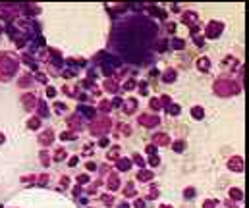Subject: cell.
<instances>
[{
    "label": "cell",
    "instance_id": "6da1fadb",
    "mask_svg": "<svg viewBox=\"0 0 249 208\" xmlns=\"http://www.w3.org/2000/svg\"><path fill=\"white\" fill-rule=\"evenodd\" d=\"M18 70V64H16V60H12V58H4L2 60V64H0V75L6 79V77H10L14 72Z\"/></svg>",
    "mask_w": 249,
    "mask_h": 208
},
{
    "label": "cell",
    "instance_id": "7a4b0ae2",
    "mask_svg": "<svg viewBox=\"0 0 249 208\" xmlns=\"http://www.w3.org/2000/svg\"><path fill=\"white\" fill-rule=\"evenodd\" d=\"M220 31H222V23L212 21V23H209V27H207V37H209V39L218 37V33H220Z\"/></svg>",
    "mask_w": 249,
    "mask_h": 208
},
{
    "label": "cell",
    "instance_id": "3957f363",
    "mask_svg": "<svg viewBox=\"0 0 249 208\" xmlns=\"http://www.w3.org/2000/svg\"><path fill=\"white\" fill-rule=\"evenodd\" d=\"M228 168L234 170V172H243V158H239V156L230 158L228 160Z\"/></svg>",
    "mask_w": 249,
    "mask_h": 208
},
{
    "label": "cell",
    "instance_id": "277c9868",
    "mask_svg": "<svg viewBox=\"0 0 249 208\" xmlns=\"http://www.w3.org/2000/svg\"><path fill=\"white\" fill-rule=\"evenodd\" d=\"M139 122L143 125H156V124H159V118H154V116H141Z\"/></svg>",
    "mask_w": 249,
    "mask_h": 208
},
{
    "label": "cell",
    "instance_id": "5b68a950",
    "mask_svg": "<svg viewBox=\"0 0 249 208\" xmlns=\"http://www.w3.org/2000/svg\"><path fill=\"white\" fill-rule=\"evenodd\" d=\"M162 77H164L166 83H174V81H176V72H174V70H168V72H164Z\"/></svg>",
    "mask_w": 249,
    "mask_h": 208
},
{
    "label": "cell",
    "instance_id": "8992f818",
    "mask_svg": "<svg viewBox=\"0 0 249 208\" xmlns=\"http://www.w3.org/2000/svg\"><path fill=\"white\" fill-rule=\"evenodd\" d=\"M79 112H81L85 118H93V116H95V110L89 108V106H79Z\"/></svg>",
    "mask_w": 249,
    "mask_h": 208
},
{
    "label": "cell",
    "instance_id": "52a82bcc",
    "mask_svg": "<svg viewBox=\"0 0 249 208\" xmlns=\"http://www.w3.org/2000/svg\"><path fill=\"white\" fill-rule=\"evenodd\" d=\"M153 141L156 145H166L168 143V135H162V133H159V135H154L153 137Z\"/></svg>",
    "mask_w": 249,
    "mask_h": 208
},
{
    "label": "cell",
    "instance_id": "ba28073f",
    "mask_svg": "<svg viewBox=\"0 0 249 208\" xmlns=\"http://www.w3.org/2000/svg\"><path fill=\"white\" fill-rule=\"evenodd\" d=\"M41 143L43 145H50L52 143V133L50 131H45V135H41Z\"/></svg>",
    "mask_w": 249,
    "mask_h": 208
},
{
    "label": "cell",
    "instance_id": "9c48e42d",
    "mask_svg": "<svg viewBox=\"0 0 249 208\" xmlns=\"http://www.w3.org/2000/svg\"><path fill=\"white\" fill-rule=\"evenodd\" d=\"M191 116L195 118V120H201V118H203V108H199V106H195V108L191 110Z\"/></svg>",
    "mask_w": 249,
    "mask_h": 208
},
{
    "label": "cell",
    "instance_id": "30bf717a",
    "mask_svg": "<svg viewBox=\"0 0 249 208\" xmlns=\"http://www.w3.org/2000/svg\"><path fill=\"white\" fill-rule=\"evenodd\" d=\"M197 66H199V70L207 72V70H209V60H207V58H201V60L197 62Z\"/></svg>",
    "mask_w": 249,
    "mask_h": 208
},
{
    "label": "cell",
    "instance_id": "8fae6325",
    "mask_svg": "<svg viewBox=\"0 0 249 208\" xmlns=\"http://www.w3.org/2000/svg\"><path fill=\"white\" fill-rule=\"evenodd\" d=\"M129 166H131V162H129V160H120V162H118V168L124 170V172H126V170H129Z\"/></svg>",
    "mask_w": 249,
    "mask_h": 208
},
{
    "label": "cell",
    "instance_id": "7c38bea8",
    "mask_svg": "<svg viewBox=\"0 0 249 208\" xmlns=\"http://www.w3.org/2000/svg\"><path fill=\"white\" fill-rule=\"evenodd\" d=\"M133 108H137V102H135V100H129V102H128V108H126V112H128V114H131V112H133Z\"/></svg>",
    "mask_w": 249,
    "mask_h": 208
},
{
    "label": "cell",
    "instance_id": "4fadbf2b",
    "mask_svg": "<svg viewBox=\"0 0 249 208\" xmlns=\"http://www.w3.org/2000/svg\"><path fill=\"white\" fill-rule=\"evenodd\" d=\"M151 177H153V174H149V172H141V174H139L141 181H147V179H151Z\"/></svg>",
    "mask_w": 249,
    "mask_h": 208
},
{
    "label": "cell",
    "instance_id": "5bb4252c",
    "mask_svg": "<svg viewBox=\"0 0 249 208\" xmlns=\"http://www.w3.org/2000/svg\"><path fill=\"white\" fill-rule=\"evenodd\" d=\"M230 195L234 197V199H242L243 193H242V191H237V189H232V191H230Z\"/></svg>",
    "mask_w": 249,
    "mask_h": 208
},
{
    "label": "cell",
    "instance_id": "9a60e30c",
    "mask_svg": "<svg viewBox=\"0 0 249 208\" xmlns=\"http://www.w3.org/2000/svg\"><path fill=\"white\" fill-rule=\"evenodd\" d=\"M174 150H176V152H182V150H184V143H182V141H176V143H174Z\"/></svg>",
    "mask_w": 249,
    "mask_h": 208
},
{
    "label": "cell",
    "instance_id": "2e32d148",
    "mask_svg": "<svg viewBox=\"0 0 249 208\" xmlns=\"http://www.w3.org/2000/svg\"><path fill=\"white\" fill-rule=\"evenodd\" d=\"M29 127H31V129H37V127H39V120H37V118H33L31 122H29Z\"/></svg>",
    "mask_w": 249,
    "mask_h": 208
},
{
    "label": "cell",
    "instance_id": "e0dca14e",
    "mask_svg": "<svg viewBox=\"0 0 249 208\" xmlns=\"http://www.w3.org/2000/svg\"><path fill=\"white\" fill-rule=\"evenodd\" d=\"M193 18H195V14H191V12H189V14H185V23H191V21H193Z\"/></svg>",
    "mask_w": 249,
    "mask_h": 208
},
{
    "label": "cell",
    "instance_id": "ac0fdd59",
    "mask_svg": "<svg viewBox=\"0 0 249 208\" xmlns=\"http://www.w3.org/2000/svg\"><path fill=\"white\" fill-rule=\"evenodd\" d=\"M174 48H178V50H180V48H184V41L176 39V41H174Z\"/></svg>",
    "mask_w": 249,
    "mask_h": 208
},
{
    "label": "cell",
    "instance_id": "d6986e66",
    "mask_svg": "<svg viewBox=\"0 0 249 208\" xmlns=\"http://www.w3.org/2000/svg\"><path fill=\"white\" fill-rule=\"evenodd\" d=\"M166 46H168V45H166V41H160V43H159V50H160V52L166 50Z\"/></svg>",
    "mask_w": 249,
    "mask_h": 208
},
{
    "label": "cell",
    "instance_id": "ffe728a7",
    "mask_svg": "<svg viewBox=\"0 0 249 208\" xmlns=\"http://www.w3.org/2000/svg\"><path fill=\"white\" fill-rule=\"evenodd\" d=\"M149 162H151V166H159V158H156V156H153Z\"/></svg>",
    "mask_w": 249,
    "mask_h": 208
},
{
    "label": "cell",
    "instance_id": "44dd1931",
    "mask_svg": "<svg viewBox=\"0 0 249 208\" xmlns=\"http://www.w3.org/2000/svg\"><path fill=\"white\" fill-rule=\"evenodd\" d=\"M48 97H54V95H56V89H54V87H48Z\"/></svg>",
    "mask_w": 249,
    "mask_h": 208
},
{
    "label": "cell",
    "instance_id": "7402d4cb",
    "mask_svg": "<svg viewBox=\"0 0 249 208\" xmlns=\"http://www.w3.org/2000/svg\"><path fill=\"white\" fill-rule=\"evenodd\" d=\"M116 185H118V179H116V177H112V179H110V189H114Z\"/></svg>",
    "mask_w": 249,
    "mask_h": 208
},
{
    "label": "cell",
    "instance_id": "603a6c76",
    "mask_svg": "<svg viewBox=\"0 0 249 208\" xmlns=\"http://www.w3.org/2000/svg\"><path fill=\"white\" fill-rule=\"evenodd\" d=\"M135 208H145V202L143 201H135Z\"/></svg>",
    "mask_w": 249,
    "mask_h": 208
},
{
    "label": "cell",
    "instance_id": "cb8c5ba5",
    "mask_svg": "<svg viewBox=\"0 0 249 208\" xmlns=\"http://www.w3.org/2000/svg\"><path fill=\"white\" fill-rule=\"evenodd\" d=\"M205 208H214V201H207L205 202Z\"/></svg>",
    "mask_w": 249,
    "mask_h": 208
},
{
    "label": "cell",
    "instance_id": "d4e9b609",
    "mask_svg": "<svg viewBox=\"0 0 249 208\" xmlns=\"http://www.w3.org/2000/svg\"><path fill=\"white\" fill-rule=\"evenodd\" d=\"M23 102H25V104H29V106H31V104H33V98H31V95H29V97H25V98H23Z\"/></svg>",
    "mask_w": 249,
    "mask_h": 208
},
{
    "label": "cell",
    "instance_id": "484cf974",
    "mask_svg": "<svg viewBox=\"0 0 249 208\" xmlns=\"http://www.w3.org/2000/svg\"><path fill=\"white\" fill-rule=\"evenodd\" d=\"M41 114H43V116H46V114H48V112H46V106L43 102H41Z\"/></svg>",
    "mask_w": 249,
    "mask_h": 208
},
{
    "label": "cell",
    "instance_id": "4316f807",
    "mask_svg": "<svg viewBox=\"0 0 249 208\" xmlns=\"http://www.w3.org/2000/svg\"><path fill=\"white\" fill-rule=\"evenodd\" d=\"M62 156H64V150H60V152H56V158H54V160H62Z\"/></svg>",
    "mask_w": 249,
    "mask_h": 208
},
{
    "label": "cell",
    "instance_id": "83f0119b",
    "mask_svg": "<svg viewBox=\"0 0 249 208\" xmlns=\"http://www.w3.org/2000/svg\"><path fill=\"white\" fill-rule=\"evenodd\" d=\"M193 195H195V193H193L191 189H187V191H185V197H193Z\"/></svg>",
    "mask_w": 249,
    "mask_h": 208
},
{
    "label": "cell",
    "instance_id": "f1b7e54d",
    "mask_svg": "<svg viewBox=\"0 0 249 208\" xmlns=\"http://www.w3.org/2000/svg\"><path fill=\"white\" fill-rule=\"evenodd\" d=\"M151 106H153V108H159V100H151Z\"/></svg>",
    "mask_w": 249,
    "mask_h": 208
},
{
    "label": "cell",
    "instance_id": "f546056e",
    "mask_svg": "<svg viewBox=\"0 0 249 208\" xmlns=\"http://www.w3.org/2000/svg\"><path fill=\"white\" fill-rule=\"evenodd\" d=\"M147 152H149V154H153V152H154V147H151V145H149V147H147Z\"/></svg>",
    "mask_w": 249,
    "mask_h": 208
},
{
    "label": "cell",
    "instance_id": "4dcf8cb0",
    "mask_svg": "<svg viewBox=\"0 0 249 208\" xmlns=\"http://www.w3.org/2000/svg\"><path fill=\"white\" fill-rule=\"evenodd\" d=\"M87 179H89V177H87V176H81V177H79V183H85V181H87Z\"/></svg>",
    "mask_w": 249,
    "mask_h": 208
},
{
    "label": "cell",
    "instance_id": "1f68e13d",
    "mask_svg": "<svg viewBox=\"0 0 249 208\" xmlns=\"http://www.w3.org/2000/svg\"><path fill=\"white\" fill-rule=\"evenodd\" d=\"M2 141H4V137H2V135H0V143H2Z\"/></svg>",
    "mask_w": 249,
    "mask_h": 208
}]
</instances>
